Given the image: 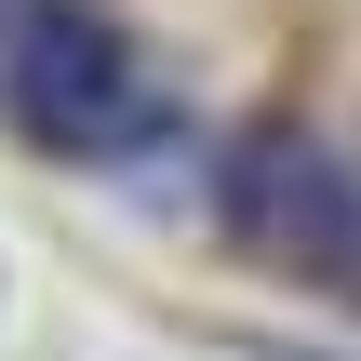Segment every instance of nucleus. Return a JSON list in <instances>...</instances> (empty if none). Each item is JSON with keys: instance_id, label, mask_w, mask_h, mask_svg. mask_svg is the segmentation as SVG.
<instances>
[{"instance_id": "1", "label": "nucleus", "mask_w": 361, "mask_h": 361, "mask_svg": "<svg viewBox=\"0 0 361 361\" xmlns=\"http://www.w3.org/2000/svg\"><path fill=\"white\" fill-rule=\"evenodd\" d=\"M0 107L54 161H134V147L174 134V107L134 67V40L94 27V13H67V0H0Z\"/></svg>"}, {"instance_id": "2", "label": "nucleus", "mask_w": 361, "mask_h": 361, "mask_svg": "<svg viewBox=\"0 0 361 361\" xmlns=\"http://www.w3.org/2000/svg\"><path fill=\"white\" fill-rule=\"evenodd\" d=\"M214 214H228V241L268 255V268L361 281V161H348V147H322V134H295V121H268V134L228 147Z\"/></svg>"}]
</instances>
